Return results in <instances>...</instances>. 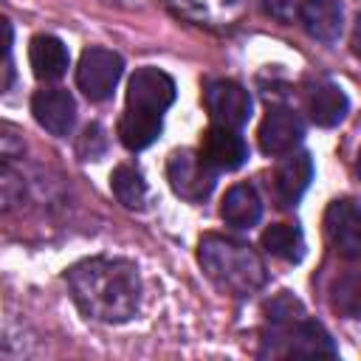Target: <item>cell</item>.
Here are the masks:
<instances>
[{
  "mask_svg": "<svg viewBox=\"0 0 361 361\" xmlns=\"http://www.w3.org/2000/svg\"><path fill=\"white\" fill-rule=\"evenodd\" d=\"M262 248L276 257V259H285V262H299L302 254H305V237L296 226L290 223H276L271 228L262 231Z\"/></svg>",
  "mask_w": 361,
  "mask_h": 361,
  "instance_id": "ac0fdd59",
  "label": "cell"
},
{
  "mask_svg": "<svg viewBox=\"0 0 361 361\" xmlns=\"http://www.w3.org/2000/svg\"><path fill=\"white\" fill-rule=\"evenodd\" d=\"M161 133V116L141 113V110H124L118 121V138L127 149H144L149 147Z\"/></svg>",
  "mask_w": 361,
  "mask_h": 361,
  "instance_id": "e0dca14e",
  "label": "cell"
},
{
  "mask_svg": "<svg viewBox=\"0 0 361 361\" xmlns=\"http://www.w3.org/2000/svg\"><path fill=\"white\" fill-rule=\"evenodd\" d=\"M313 180V161L307 152H296L290 158H285L274 175V189H276V197L282 206H293L305 189L310 186Z\"/></svg>",
  "mask_w": 361,
  "mask_h": 361,
  "instance_id": "7c38bea8",
  "label": "cell"
},
{
  "mask_svg": "<svg viewBox=\"0 0 361 361\" xmlns=\"http://www.w3.org/2000/svg\"><path fill=\"white\" fill-rule=\"evenodd\" d=\"M347 265L336 274L333 285H330V305L353 319V316H361V257H353V259H344Z\"/></svg>",
  "mask_w": 361,
  "mask_h": 361,
  "instance_id": "5bb4252c",
  "label": "cell"
},
{
  "mask_svg": "<svg viewBox=\"0 0 361 361\" xmlns=\"http://www.w3.org/2000/svg\"><path fill=\"white\" fill-rule=\"evenodd\" d=\"M124 62L118 54L107 48H87L82 51L79 68H76V85L90 102H104L113 96L118 79H121Z\"/></svg>",
  "mask_w": 361,
  "mask_h": 361,
  "instance_id": "277c9868",
  "label": "cell"
},
{
  "mask_svg": "<svg viewBox=\"0 0 361 361\" xmlns=\"http://www.w3.org/2000/svg\"><path fill=\"white\" fill-rule=\"evenodd\" d=\"M259 214H262V203L251 183L231 186L220 203V217L234 228H251L259 220Z\"/></svg>",
  "mask_w": 361,
  "mask_h": 361,
  "instance_id": "2e32d148",
  "label": "cell"
},
{
  "mask_svg": "<svg viewBox=\"0 0 361 361\" xmlns=\"http://www.w3.org/2000/svg\"><path fill=\"white\" fill-rule=\"evenodd\" d=\"M355 172H358V178H361V152H358V161H355Z\"/></svg>",
  "mask_w": 361,
  "mask_h": 361,
  "instance_id": "7402d4cb",
  "label": "cell"
},
{
  "mask_svg": "<svg viewBox=\"0 0 361 361\" xmlns=\"http://www.w3.org/2000/svg\"><path fill=\"white\" fill-rule=\"evenodd\" d=\"M110 192L127 209H141L147 200V183H144L141 172L127 166V164H121L110 172Z\"/></svg>",
  "mask_w": 361,
  "mask_h": 361,
  "instance_id": "d6986e66",
  "label": "cell"
},
{
  "mask_svg": "<svg viewBox=\"0 0 361 361\" xmlns=\"http://www.w3.org/2000/svg\"><path fill=\"white\" fill-rule=\"evenodd\" d=\"M166 178L178 197L189 203H200L212 195L217 169H212L200 152L192 149H175L166 161Z\"/></svg>",
  "mask_w": 361,
  "mask_h": 361,
  "instance_id": "3957f363",
  "label": "cell"
},
{
  "mask_svg": "<svg viewBox=\"0 0 361 361\" xmlns=\"http://www.w3.org/2000/svg\"><path fill=\"white\" fill-rule=\"evenodd\" d=\"M299 20L313 39L336 42L341 34V25H344V11H341L338 0H302Z\"/></svg>",
  "mask_w": 361,
  "mask_h": 361,
  "instance_id": "8fae6325",
  "label": "cell"
},
{
  "mask_svg": "<svg viewBox=\"0 0 361 361\" xmlns=\"http://www.w3.org/2000/svg\"><path fill=\"white\" fill-rule=\"evenodd\" d=\"M350 110V102H347V93L338 87V85H316L310 93H307V113L313 118V124L319 127H336L344 121Z\"/></svg>",
  "mask_w": 361,
  "mask_h": 361,
  "instance_id": "9a60e30c",
  "label": "cell"
},
{
  "mask_svg": "<svg viewBox=\"0 0 361 361\" xmlns=\"http://www.w3.org/2000/svg\"><path fill=\"white\" fill-rule=\"evenodd\" d=\"M200 155L203 161L217 169V172H231L237 166L245 164L248 158V147L243 141V135H237L234 127H223V124H214L203 133V141H200Z\"/></svg>",
  "mask_w": 361,
  "mask_h": 361,
  "instance_id": "9c48e42d",
  "label": "cell"
},
{
  "mask_svg": "<svg viewBox=\"0 0 361 361\" xmlns=\"http://www.w3.org/2000/svg\"><path fill=\"white\" fill-rule=\"evenodd\" d=\"M262 8H265V14H271L274 20L288 23L290 14H293V0H262Z\"/></svg>",
  "mask_w": 361,
  "mask_h": 361,
  "instance_id": "ffe728a7",
  "label": "cell"
},
{
  "mask_svg": "<svg viewBox=\"0 0 361 361\" xmlns=\"http://www.w3.org/2000/svg\"><path fill=\"white\" fill-rule=\"evenodd\" d=\"M203 102H206V110L212 116L214 124H223V127H243L251 116V96L243 85L231 82V79H214L206 85L203 90Z\"/></svg>",
  "mask_w": 361,
  "mask_h": 361,
  "instance_id": "8992f818",
  "label": "cell"
},
{
  "mask_svg": "<svg viewBox=\"0 0 361 361\" xmlns=\"http://www.w3.org/2000/svg\"><path fill=\"white\" fill-rule=\"evenodd\" d=\"M353 54L361 56V14L355 20V31H353Z\"/></svg>",
  "mask_w": 361,
  "mask_h": 361,
  "instance_id": "44dd1931",
  "label": "cell"
},
{
  "mask_svg": "<svg viewBox=\"0 0 361 361\" xmlns=\"http://www.w3.org/2000/svg\"><path fill=\"white\" fill-rule=\"evenodd\" d=\"M197 259L206 276L228 296H251L265 285V265L248 243L206 234L197 245Z\"/></svg>",
  "mask_w": 361,
  "mask_h": 361,
  "instance_id": "7a4b0ae2",
  "label": "cell"
},
{
  "mask_svg": "<svg viewBox=\"0 0 361 361\" xmlns=\"http://www.w3.org/2000/svg\"><path fill=\"white\" fill-rule=\"evenodd\" d=\"M68 288L76 307L96 322L121 324L138 313L141 305V276L127 259L93 257L76 262L68 274Z\"/></svg>",
  "mask_w": 361,
  "mask_h": 361,
  "instance_id": "6da1fadb",
  "label": "cell"
},
{
  "mask_svg": "<svg viewBox=\"0 0 361 361\" xmlns=\"http://www.w3.org/2000/svg\"><path fill=\"white\" fill-rule=\"evenodd\" d=\"M305 135L302 118L288 107H274L265 113L259 124V149L265 155H285L290 152Z\"/></svg>",
  "mask_w": 361,
  "mask_h": 361,
  "instance_id": "30bf717a",
  "label": "cell"
},
{
  "mask_svg": "<svg viewBox=\"0 0 361 361\" xmlns=\"http://www.w3.org/2000/svg\"><path fill=\"white\" fill-rule=\"evenodd\" d=\"M324 234L341 259L361 257V209L353 200H333L324 212Z\"/></svg>",
  "mask_w": 361,
  "mask_h": 361,
  "instance_id": "52a82bcc",
  "label": "cell"
},
{
  "mask_svg": "<svg viewBox=\"0 0 361 361\" xmlns=\"http://www.w3.org/2000/svg\"><path fill=\"white\" fill-rule=\"evenodd\" d=\"M28 62L39 82H56L68 71V48L48 34H39L28 45Z\"/></svg>",
  "mask_w": 361,
  "mask_h": 361,
  "instance_id": "4fadbf2b",
  "label": "cell"
},
{
  "mask_svg": "<svg viewBox=\"0 0 361 361\" xmlns=\"http://www.w3.org/2000/svg\"><path fill=\"white\" fill-rule=\"evenodd\" d=\"M175 99V82L158 68H138L127 82V107L161 116Z\"/></svg>",
  "mask_w": 361,
  "mask_h": 361,
  "instance_id": "5b68a950",
  "label": "cell"
},
{
  "mask_svg": "<svg viewBox=\"0 0 361 361\" xmlns=\"http://www.w3.org/2000/svg\"><path fill=\"white\" fill-rule=\"evenodd\" d=\"M31 113L42 130L51 135H68L76 121V102L62 87H42L31 99Z\"/></svg>",
  "mask_w": 361,
  "mask_h": 361,
  "instance_id": "ba28073f",
  "label": "cell"
}]
</instances>
